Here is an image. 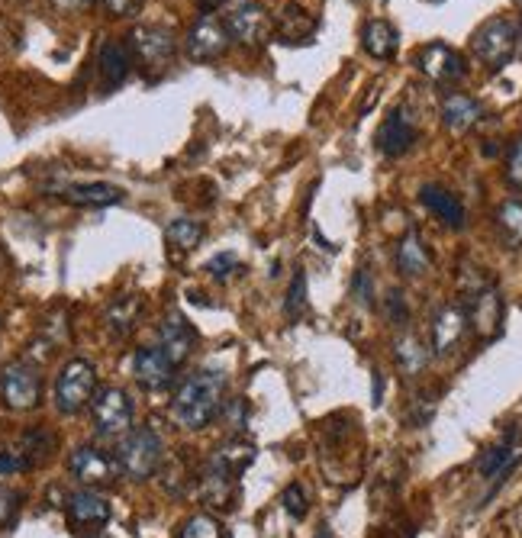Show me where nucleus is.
<instances>
[{"label":"nucleus","instance_id":"nucleus-1","mask_svg":"<svg viewBox=\"0 0 522 538\" xmlns=\"http://www.w3.org/2000/svg\"><path fill=\"white\" fill-rule=\"evenodd\" d=\"M226 374L223 371H197L174 390L171 416L184 429H207L226 406Z\"/></svg>","mask_w":522,"mask_h":538},{"label":"nucleus","instance_id":"nucleus-2","mask_svg":"<svg viewBox=\"0 0 522 538\" xmlns=\"http://www.w3.org/2000/svg\"><path fill=\"white\" fill-rule=\"evenodd\" d=\"M255 461V445L232 439L226 445H220L213 452V458L203 464L200 474V493L210 506H229L232 490H236L239 477L245 474V468Z\"/></svg>","mask_w":522,"mask_h":538},{"label":"nucleus","instance_id":"nucleus-3","mask_svg":"<svg viewBox=\"0 0 522 538\" xmlns=\"http://www.w3.org/2000/svg\"><path fill=\"white\" fill-rule=\"evenodd\" d=\"M522 39V20L510 17V13H500V17H490L481 23L471 36V52L477 55V62L487 65L490 71H500L513 62V55L519 52Z\"/></svg>","mask_w":522,"mask_h":538},{"label":"nucleus","instance_id":"nucleus-4","mask_svg":"<svg viewBox=\"0 0 522 538\" xmlns=\"http://www.w3.org/2000/svg\"><path fill=\"white\" fill-rule=\"evenodd\" d=\"M116 464L126 477L133 481H145L158 471V464L165 458V445H162V435H158L152 426H139V429H129L120 445H116Z\"/></svg>","mask_w":522,"mask_h":538},{"label":"nucleus","instance_id":"nucleus-5","mask_svg":"<svg viewBox=\"0 0 522 538\" xmlns=\"http://www.w3.org/2000/svg\"><path fill=\"white\" fill-rule=\"evenodd\" d=\"M129 52H133V65L142 68L145 78H162L168 65L174 62V52H178V39L168 26H136L133 36H129Z\"/></svg>","mask_w":522,"mask_h":538},{"label":"nucleus","instance_id":"nucleus-6","mask_svg":"<svg viewBox=\"0 0 522 538\" xmlns=\"http://www.w3.org/2000/svg\"><path fill=\"white\" fill-rule=\"evenodd\" d=\"M97 394V371L91 361L84 358H71L68 365L58 371L55 381V410L65 416L81 413L87 403Z\"/></svg>","mask_w":522,"mask_h":538},{"label":"nucleus","instance_id":"nucleus-7","mask_svg":"<svg viewBox=\"0 0 522 538\" xmlns=\"http://www.w3.org/2000/svg\"><path fill=\"white\" fill-rule=\"evenodd\" d=\"M0 397L10 406V410L26 413V410H36L39 400H42V374L36 365L29 361H10L0 374Z\"/></svg>","mask_w":522,"mask_h":538},{"label":"nucleus","instance_id":"nucleus-8","mask_svg":"<svg viewBox=\"0 0 522 538\" xmlns=\"http://www.w3.org/2000/svg\"><path fill=\"white\" fill-rule=\"evenodd\" d=\"M91 419L100 435H126L133 429V403L120 387H100L91 400Z\"/></svg>","mask_w":522,"mask_h":538},{"label":"nucleus","instance_id":"nucleus-9","mask_svg":"<svg viewBox=\"0 0 522 538\" xmlns=\"http://www.w3.org/2000/svg\"><path fill=\"white\" fill-rule=\"evenodd\" d=\"M232 46V36L226 29V20H220L216 13H203L197 23L187 29V55L194 62H216L223 58Z\"/></svg>","mask_w":522,"mask_h":538},{"label":"nucleus","instance_id":"nucleus-10","mask_svg":"<svg viewBox=\"0 0 522 538\" xmlns=\"http://www.w3.org/2000/svg\"><path fill=\"white\" fill-rule=\"evenodd\" d=\"M226 29H229L232 42H239V46H245V49H261V46H268V42H271L274 20H271V13L265 7L252 0V4H242V7H236L229 13Z\"/></svg>","mask_w":522,"mask_h":538},{"label":"nucleus","instance_id":"nucleus-11","mask_svg":"<svg viewBox=\"0 0 522 538\" xmlns=\"http://www.w3.org/2000/svg\"><path fill=\"white\" fill-rule=\"evenodd\" d=\"M68 471L84 487H110L120 477V464H116L113 455L100 452L94 445H78L68 458Z\"/></svg>","mask_w":522,"mask_h":538},{"label":"nucleus","instance_id":"nucleus-12","mask_svg":"<svg viewBox=\"0 0 522 538\" xmlns=\"http://www.w3.org/2000/svg\"><path fill=\"white\" fill-rule=\"evenodd\" d=\"M516 464H522V429H506V435L490 445L487 452L477 458V474L484 477V481H493V487L503 484L506 477L513 474Z\"/></svg>","mask_w":522,"mask_h":538},{"label":"nucleus","instance_id":"nucleus-13","mask_svg":"<svg viewBox=\"0 0 522 538\" xmlns=\"http://www.w3.org/2000/svg\"><path fill=\"white\" fill-rule=\"evenodd\" d=\"M416 68L435 84H455L468 75V65H464V55L445 42H429L416 52Z\"/></svg>","mask_w":522,"mask_h":538},{"label":"nucleus","instance_id":"nucleus-14","mask_svg":"<svg viewBox=\"0 0 522 538\" xmlns=\"http://www.w3.org/2000/svg\"><path fill=\"white\" fill-rule=\"evenodd\" d=\"M419 129H416V116L410 107H394L387 113V120L377 129V149L387 158H400L416 145Z\"/></svg>","mask_w":522,"mask_h":538},{"label":"nucleus","instance_id":"nucleus-15","mask_svg":"<svg viewBox=\"0 0 522 538\" xmlns=\"http://www.w3.org/2000/svg\"><path fill=\"white\" fill-rule=\"evenodd\" d=\"M503 319H506V310H503V297L497 287H484L471 294V303H468V326H474V332L481 339H497L503 332Z\"/></svg>","mask_w":522,"mask_h":538},{"label":"nucleus","instance_id":"nucleus-16","mask_svg":"<svg viewBox=\"0 0 522 538\" xmlns=\"http://www.w3.org/2000/svg\"><path fill=\"white\" fill-rule=\"evenodd\" d=\"M464 332H468V310L458 307V303H448L432 316V352L452 355L461 345Z\"/></svg>","mask_w":522,"mask_h":538},{"label":"nucleus","instance_id":"nucleus-17","mask_svg":"<svg viewBox=\"0 0 522 538\" xmlns=\"http://www.w3.org/2000/svg\"><path fill=\"white\" fill-rule=\"evenodd\" d=\"M194 342H197V332L194 326L187 323L181 313H168L162 329H158V348L168 355V361L174 368H181L187 358L194 352Z\"/></svg>","mask_w":522,"mask_h":538},{"label":"nucleus","instance_id":"nucleus-18","mask_svg":"<svg viewBox=\"0 0 522 538\" xmlns=\"http://www.w3.org/2000/svg\"><path fill=\"white\" fill-rule=\"evenodd\" d=\"M174 371L178 368L171 365L168 355L158 345H145L133 355V374L145 390H165L171 384Z\"/></svg>","mask_w":522,"mask_h":538},{"label":"nucleus","instance_id":"nucleus-19","mask_svg":"<svg viewBox=\"0 0 522 538\" xmlns=\"http://www.w3.org/2000/svg\"><path fill=\"white\" fill-rule=\"evenodd\" d=\"M442 123L448 133H455V136H464L468 129H474L477 123H481V104L471 97V94H461V91H452V94H445L442 97Z\"/></svg>","mask_w":522,"mask_h":538},{"label":"nucleus","instance_id":"nucleus-20","mask_svg":"<svg viewBox=\"0 0 522 538\" xmlns=\"http://www.w3.org/2000/svg\"><path fill=\"white\" fill-rule=\"evenodd\" d=\"M68 519L75 529H97L110 522V503L94 490H78L68 497Z\"/></svg>","mask_w":522,"mask_h":538},{"label":"nucleus","instance_id":"nucleus-21","mask_svg":"<svg viewBox=\"0 0 522 538\" xmlns=\"http://www.w3.org/2000/svg\"><path fill=\"white\" fill-rule=\"evenodd\" d=\"M419 200H423V207L439 216V220L448 226V229H464L468 223V213H464V203L448 191L442 184H423V191H419Z\"/></svg>","mask_w":522,"mask_h":538},{"label":"nucleus","instance_id":"nucleus-22","mask_svg":"<svg viewBox=\"0 0 522 538\" xmlns=\"http://www.w3.org/2000/svg\"><path fill=\"white\" fill-rule=\"evenodd\" d=\"M97 68H100V78H104L107 87H120L129 78V71H133V52H129V42H120V39L100 42Z\"/></svg>","mask_w":522,"mask_h":538},{"label":"nucleus","instance_id":"nucleus-23","mask_svg":"<svg viewBox=\"0 0 522 538\" xmlns=\"http://www.w3.org/2000/svg\"><path fill=\"white\" fill-rule=\"evenodd\" d=\"M62 197L71 207H113V203H123V191L113 184H68L62 187Z\"/></svg>","mask_w":522,"mask_h":538},{"label":"nucleus","instance_id":"nucleus-24","mask_svg":"<svg viewBox=\"0 0 522 538\" xmlns=\"http://www.w3.org/2000/svg\"><path fill=\"white\" fill-rule=\"evenodd\" d=\"M361 46H365V52L377 58V62H387V58H394L400 49L397 26L387 20H368L365 29H361Z\"/></svg>","mask_w":522,"mask_h":538},{"label":"nucleus","instance_id":"nucleus-25","mask_svg":"<svg viewBox=\"0 0 522 538\" xmlns=\"http://www.w3.org/2000/svg\"><path fill=\"white\" fill-rule=\"evenodd\" d=\"M397 268L403 278H423L432 268V255L423 245V239H419V232H406L397 242Z\"/></svg>","mask_w":522,"mask_h":538},{"label":"nucleus","instance_id":"nucleus-26","mask_svg":"<svg viewBox=\"0 0 522 538\" xmlns=\"http://www.w3.org/2000/svg\"><path fill=\"white\" fill-rule=\"evenodd\" d=\"M274 20V33L284 42H307L316 33V17H310L307 10H300L297 4H287Z\"/></svg>","mask_w":522,"mask_h":538},{"label":"nucleus","instance_id":"nucleus-27","mask_svg":"<svg viewBox=\"0 0 522 538\" xmlns=\"http://www.w3.org/2000/svg\"><path fill=\"white\" fill-rule=\"evenodd\" d=\"M139 319H142V300L139 297H120L107 310V329L116 339H126V336H133Z\"/></svg>","mask_w":522,"mask_h":538},{"label":"nucleus","instance_id":"nucleus-28","mask_svg":"<svg viewBox=\"0 0 522 538\" xmlns=\"http://www.w3.org/2000/svg\"><path fill=\"white\" fill-rule=\"evenodd\" d=\"M394 358H397V368L403 374H423V368L429 365V348L419 342L413 332H403V336L394 342Z\"/></svg>","mask_w":522,"mask_h":538},{"label":"nucleus","instance_id":"nucleus-29","mask_svg":"<svg viewBox=\"0 0 522 538\" xmlns=\"http://www.w3.org/2000/svg\"><path fill=\"white\" fill-rule=\"evenodd\" d=\"M497 232L506 249H522V203L506 200L497 207Z\"/></svg>","mask_w":522,"mask_h":538},{"label":"nucleus","instance_id":"nucleus-30","mask_svg":"<svg viewBox=\"0 0 522 538\" xmlns=\"http://www.w3.org/2000/svg\"><path fill=\"white\" fill-rule=\"evenodd\" d=\"M55 445H58V439H55V432H49V429H29V432H23V439H20V452L29 458V464H46L49 458H52V452H55Z\"/></svg>","mask_w":522,"mask_h":538},{"label":"nucleus","instance_id":"nucleus-31","mask_svg":"<svg viewBox=\"0 0 522 538\" xmlns=\"http://www.w3.org/2000/svg\"><path fill=\"white\" fill-rule=\"evenodd\" d=\"M203 232L207 229H203V223H197V220H174V223H168L165 236L174 252H194L203 242Z\"/></svg>","mask_w":522,"mask_h":538},{"label":"nucleus","instance_id":"nucleus-32","mask_svg":"<svg viewBox=\"0 0 522 538\" xmlns=\"http://www.w3.org/2000/svg\"><path fill=\"white\" fill-rule=\"evenodd\" d=\"M284 313H287V319H300L303 313H307V278H303V271H297L294 281H290Z\"/></svg>","mask_w":522,"mask_h":538},{"label":"nucleus","instance_id":"nucleus-33","mask_svg":"<svg viewBox=\"0 0 522 538\" xmlns=\"http://www.w3.org/2000/svg\"><path fill=\"white\" fill-rule=\"evenodd\" d=\"M178 538H223V529H220V522H216L213 516L200 513V516H191L184 522V529H181Z\"/></svg>","mask_w":522,"mask_h":538},{"label":"nucleus","instance_id":"nucleus-34","mask_svg":"<svg viewBox=\"0 0 522 538\" xmlns=\"http://www.w3.org/2000/svg\"><path fill=\"white\" fill-rule=\"evenodd\" d=\"M506 181L522 191V133L510 142V152H506Z\"/></svg>","mask_w":522,"mask_h":538},{"label":"nucleus","instance_id":"nucleus-35","mask_svg":"<svg viewBox=\"0 0 522 538\" xmlns=\"http://www.w3.org/2000/svg\"><path fill=\"white\" fill-rule=\"evenodd\" d=\"M281 503H284V510L294 519H303V516H307V510H310V506H307V490H303L300 484H290L281 493Z\"/></svg>","mask_w":522,"mask_h":538},{"label":"nucleus","instance_id":"nucleus-36","mask_svg":"<svg viewBox=\"0 0 522 538\" xmlns=\"http://www.w3.org/2000/svg\"><path fill=\"white\" fill-rule=\"evenodd\" d=\"M29 468H33V464H29V458L20 452V445L17 448H4V452H0V477L23 474Z\"/></svg>","mask_w":522,"mask_h":538},{"label":"nucleus","instance_id":"nucleus-37","mask_svg":"<svg viewBox=\"0 0 522 538\" xmlns=\"http://www.w3.org/2000/svg\"><path fill=\"white\" fill-rule=\"evenodd\" d=\"M384 313H387V323H394V326L410 323V310H406V300H403L400 290H390V294L384 297Z\"/></svg>","mask_w":522,"mask_h":538},{"label":"nucleus","instance_id":"nucleus-38","mask_svg":"<svg viewBox=\"0 0 522 538\" xmlns=\"http://www.w3.org/2000/svg\"><path fill=\"white\" fill-rule=\"evenodd\" d=\"M207 271L213 274L216 281H229L232 271H239V258L232 252H223V255H216V258L207 261Z\"/></svg>","mask_w":522,"mask_h":538},{"label":"nucleus","instance_id":"nucleus-39","mask_svg":"<svg viewBox=\"0 0 522 538\" xmlns=\"http://www.w3.org/2000/svg\"><path fill=\"white\" fill-rule=\"evenodd\" d=\"M352 297L361 303V307H371V303H374V284H371V271L368 268H358L355 281H352Z\"/></svg>","mask_w":522,"mask_h":538},{"label":"nucleus","instance_id":"nucleus-40","mask_svg":"<svg viewBox=\"0 0 522 538\" xmlns=\"http://www.w3.org/2000/svg\"><path fill=\"white\" fill-rule=\"evenodd\" d=\"M17 510H20V493L0 484V529L10 526L13 516H17Z\"/></svg>","mask_w":522,"mask_h":538},{"label":"nucleus","instance_id":"nucleus-41","mask_svg":"<svg viewBox=\"0 0 522 538\" xmlns=\"http://www.w3.org/2000/svg\"><path fill=\"white\" fill-rule=\"evenodd\" d=\"M52 7L62 13H81V10H91L94 0H52Z\"/></svg>","mask_w":522,"mask_h":538},{"label":"nucleus","instance_id":"nucleus-42","mask_svg":"<svg viewBox=\"0 0 522 538\" xmlns=\"http://www.w3.org/2000/svg\"><path fill=\"white\" fill-rule=\"evenodd\" d=\"M110 13H116V17H123V13H129L136 7V0H107Z\"/></svg>","mask_w":522,"mask_h":538},{"label":"nucleus","instance_id":"nucleus-43","mask_svg":"<svg viewBox=\"0 0 522 538\" xmlns=\"http://www.w3.org/2000/svg\"><path fill=\"white\" fill-rule=\"evenodd\" d=\"M381 390H384L381 374H374V403H381Z\"/></svg>","mask_w":522,"mask_h":538},{"label":"nucleus","instance_id":"nucleus-44","mask_svg":"<svg viewBox=\"0 0 522 538\" xmlns=\"http://www.w3.org/2000/svg\"><path fill=\"white\" fill-rule=\"evenodd\" d=\"M316 538H336V535H332V529H329V526H319Z\"/></svg>","mask_w":522,"mask_h":538}]
</instances>
